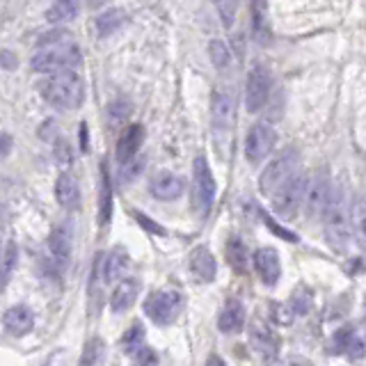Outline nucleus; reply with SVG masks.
<instances>
[{"label": "nucleus", "instance_id": "nucleus-1", "mask_svg": "<svg viewBox=\"0 0 366 366\" xmlns=\"http://www.w3.org/2000/svg\"><path fill=\"white\" fill-rule=\"evenodd\" d=\"M42 90V97L46 99V103H51L58 110H73L83 103L85 97V87L83 80L76 71H60V73H51L42 80L39 85Z\"/></svg>", "mask_w": 366, "mask_h": 366}, {"label": "nucleus", "instance_id": "nucleus-2", "mask_svg": "<svg viewBox=\"0 0 366 366\" xmlns=\"http://www.w3.org/2000/svg\"><path fill=\"white\" fill-rule=\"evenodd\" d=\"M325 239H328L330 247L334 252H343L350 243V232H352V213L345 199V193L341 188H334L330 197V204L325 208Z\"/></svg>", "mask_w": 366, "mask_h": 366}, {"label": "nucleus", "instance_id": "nucleus-3", "mask_svg": "<svg viewBox=\"0 0 366 366\" xmlns=\"http://www.w3.org/2000/svg\"><path fill=\"white\" fill-rule=\"evenodd\" d=\"M32 69L39 73H60V71H73L80 64V49L73 42L46 46V49H37L32 56Z\"/></svg>", "mask_w": 366, "mask_h": 366}, {"label": "nucleus", "instance_id": "nucleus-4", "mask_svg": "<svg viewBox=\"0 0 366 366\" xmlns=\"http://www.w3.org/2000/svg\"><path fill=\"white\" fill-rule=\"evenodd\" d=\"M309 179L307 174H293L284 186L273 195V211L277 218L291 220L295 218L297 208L304 206V195H307Z\"/></svg>", "mask_w": 366, "mask_h": 366}, {"label": "nucleus", "instance_id": "nucleus-5", "mask_svg": "<svg viewBox=\"0 0 366 366\" xmlns=\"http://www.w3.org/2000/svg\"><path fill=\"white\" fill-rule=\"evenodd\" d=\"M215 202V179L211 172V165L204 156H197L193 162V206L202 218L211 213V206Z\"/></svg>", "mask_w": 366, "mask_h": 366}, {"label": "nucleus", "instance_id": "nucleus-6", "mask_svg": "<svg viewBox=\"0 0 366 366\" xmlns=\"http://www.w3.org/2000/svg\"><path fill=\"white\" fill-rule=\"evenodd\" d=\"M297 169V151L295 149H284L275 160H270V165L263 169L259 176V188L263 195L273 197L280 188L286 183Z\"/></svg>", "mask_w": 366, "mask_h": 366}, {"label": "nucleus", "instance_id": "nucleus-7", "mask_svg": "<svg viewBox=\"0 0 366 366\" xmlns=\"http://www.w3.org/2000/svg\"><path fill=\"white\" fill-rule=\"evenodd\" d=\"M181 307H183V297L179 291H172V289L156 291V293H151L145 300V314L156 325H169L179 316Z\"/></svg>", "mask_w": 366, "mask_h": 366}, {"label": "nucleus", "instance_id": "nucleus-8", "mask_svg": "<svg viewBox=\"0 0 366 366\" xmlns=\"http://www.w3.org/2000/svg\"><path fill=\"white\" fill-rule=\"evenodd\" d=\"M270 71L263 64H256L247 73V83H245V108L247 112H259L270 99Z\"/></svg>", "mask_w": 366, "mask_h": 366}, {"label": "nucleus", "instance_id": "nucleus-9", "mask_svg": "<svg viewBox=\"0 0 366 366\" xmlns=\"http://www.w3.org/2000/svg\"><path fill=\"white\" fill-rule=\"evenodd\" d=\"M332 197V183L325 172H318L314 179H309L307 195H304V213L309 220H318L325 215V208Z\"/></svg>", "mask_w": 366, "mask_h": 366}, {"label": "nucleus", "instance_id": "nucleus-10", "mask_svg": "<svg viewBox=\"0 0 366 366\" xmlns=\"http://www.w3.org/2000/svg\"><path fill=\"white\" fill-rule=\"evenodd\" d=\"M277 133L270 124H254L247 131L245 138V156L249 162H261L263 158H268L270 151L275 149Z\"/></svg>", "mask_w": 366, "mask_h": 366}, {"label": "nucleus", "instance_id": "nucleus-11", "mask_svg": "<svg viewBox=\"0 0 366 366\" xmlns=\"http://www.w3.org/2000/svg\"><path fill=\"white\" fill-rule=\"evenodd\" d=\"M252 261H254L256 275L261 277V282L266 284V286H275V284L280 282V277H282V259H280V252H277L275 247L256 249Z\"/></svg>", "mask_w": 366, "mask_h": 366}, {"label": "nucleus", "instance_id": "nucleus-12", "mask_svg": "<svg viewBox=\"0 0 366 366\" xmlns=\"http://www.w3.org/2000/svg\"><path fill=\"white\" fill-rule=\"evenodd\" d=\"M183 179L181 176H176L172 172H160L156 174L151 183H149V191L156 199L160 202H172V199H179L183 195Z\"/></svg>", "mask_w": 366, "mask_h": 366}, {"label": "nucleus", "instance_id": "nucleus-13", "mask_svg": "<svg viewBox=\"0 0 366 366\" xmlns=\"http://www.w3.org/2000/svg\"><path fill=\"white\" fill-rule=\"evenodd\" d=\"M3 325L12 337H25L35 328V314H32V309L25 307V304H14V307H10L5 311Z\"/></svg>", "mask_w": 366, "mask_h": 366}, {"label": "nucleus", "instance_id": "nucleus-14", "mask_svg": "<svg viewBox=\"0 0 366 366\" xmlns=\"http://www.w3.org/2000/svg\"><path fill=\"white\" fill-rule=\"evenodd\" d=\"M142 142H145V128L140 124H131L124 128V133L119 135L117 142V160L121 165H128L138 156Z\"/></svg>", "mask_w": 366, "mask_h": 366}, {"label": "nucleus", "instance_id": "nucleus-15", "mask_svg": "<svg viewBox=\"0 0 366 366\" xmlns=\"http://www.w3.org/2000/svg\"><path fill=\"white\" fill-rule=\"evenodd\" d=\"M334 350L339 355H345L348 359H352V362H359V359L366 357V343L352 328H341L337 332Z\"/></svg>", "mask_w": 366, "mask_h": 366}, {"label": "nucleus", "instance_id": "nucleus-16", "mask_svg": "<svg viewBox=\"0 0 366 366\" xmlns=\"http://www.w3.org/2000/svg\"><path fill=\"white\" fill-rule=\"evenodd\" d=\"M191 270L197 282H213L215 273H218V263H215V256L208 247L199 245L191 252Z\"/></svg>", "mask_w": 366, "mask_h": 366}, {"label": "nucleus", "instance_id": "nucleus-17", "mask_svg": "<svg viewBox=\"0 0 366 366\" xmlns=\"http://www.w3.org/2000/svg\"><path fill=\"white\" fill-rule=\"evenodd\" d=\"M138 293H140V282L135 280V277H124V280L114 286L110 295V309L114 314H124V311L133 307Z\"/></svg>", "mask_w": 366, "mask_h": 366}, {"label": "nucleus", "instance_id": "nucleus-18", "mask_svg": "<svg viewBox=\"0 0 366 366\" xmlns=\"http://www.w3.org/2000/svg\"><path fill=\"white\" fill-rule=\"evenodd\" d=\"M49 249L58 266H66L71 256V229L66 225H58L49 236Z\"/></svg>", "mask_w": 366, "mask_h": 366}, {"label": "nucleus", "instance_id": "nucleus-19", "mask_svg": "<svg viewBox=\"0 0 366 366\" xmlns=\"http://www.w3.org/2000/svg\"><path fill=\"white\" fill-rule=\"evenodd\" d=\"M243 323H245V307H243L241 300L232 297L220 311L218 328L220 332H225V334H236V332L243 330Z\"/></svg>", "mask_w": 366, "mask_h": 366}, {"label": "nucleus", "instance_id": "nucleus-20", "mask_svg": "<svg viewBox=\"0 0 366 366\" xmlns=\"http://www.w3.org/2000/svg\"><path fill=\"white\" fill-rule=\"evenodd\" d=\"M211 112H213V124L218 131H227L229 124L234 119V99L232 94L225 90H215L213 92V103H211Z\"/></svg>", "mask_w": 366, "mask_h": 366}, {"label": "nucleus", "instance_id": "nucleus-21", "mask_svg": "<svg viewBox=\"0 0 366 366\" xmlns=\"http://www.w3.org/2000/svg\"><path fill=\"white\" fill-rule=\"evenodd\" d=\"M249 341H252L254 350L266 359V362H273L277 357V350H280V341L275 339V334L263 325H254L252 334H249Z\"/></svg>", "mask_w": 366, "mask_h": 366}, {"label": "nucleus", "instance_id": "nucleus-22", "mask_svg": "<svg viewBox=\"0 0 366 366\" xmlns=\"http://www.w3.org/2000/svg\"><path fill=\"white\" fill-rule=\"evenodd\" d=\"M56 199L60 202V206L64 208H78L80 206V188L78 181L71 174H60L56 181Z\"/></svg>", "mask_w": 366, "mask_h": 366}, {"label": "nucleus", "instance_id": "nucleus-23", "mask_svg": "<svg viewBox=\"0 0 366 366\" xmlns=\"http://www.w3.org/2000/svg\"><path fill=\"white\" fill-rule=\"evenodd\" d=\"M128 21L126 12L119 10V8H112V10H106L103 14L97 16V21H94V28H97V35L99 37H112L114 32H119L124 28V23Z\"/></svg>", "mask_w": 366, "mask_h": 366}, {"label": "nucleus", "instance_id": "nucleus-24", "mask_svg": "<svg viewBox=\"0 0 366 366\" xmlns=\"http://www.w3.org/2000/svg\"><path fill=\"white\" fill-rule=\"evenodd\" d=\"M126 268H128V252L124 247H114L103 261V282L112 284L117 280H124Z\"/></svg>", "mask_w": 366, "mask_h": 366}, {"label": "nucleus", "instance_id": "nucleus-25", "mask_svg": "<svg viewBox=\"0 0 366 366\" xmlns=\"http://www.w3.org/2000/svg\"><path fill=\"white\" fill-rule=\"evenodd\" d=\"M78 10H80V0H56L49 8V12H46V19H49L51 25L69 23L78 16Z\"/></svg>", "mask_w": 366, "mask_h": 366}, {"label": "nucleus", "instance_id": "nucleus-26", "mask_svg": "<svg viewBox=\"0 0 366 366\" xmlns=\"http://www.w3.org/2000/svg\"><path fill=\"white\" fill-rule=\"evenodd\" d=\"M112 218V186L106 162L101 165V197H99V225L106 227Z\"/></svg>", "mask_w": 366, "mask_h": 366}, {"label": "nucleus", "instance_id": "nucleus-27", "mask_svg": "<svg viewBox=\"0 0 366 366\" xmlns=\"http://www.w3.org/2000/svg\"><path fill=\"white\" fill-rule=\"evenodd\" d=\"M227 261L232 263L236 273H245L247 270V249L241 239H229L227 243Z\"/></svg>", "mask_w": 366, "mask_h": 366}, {"label": "nucleus", "instance_id": "nucleus-28", "mask_svg": "<svg viewBox=\"0 0 366 366\" xmlns=\"http://www.w3.org/2000/svg\"><path fill=\"white\" fill-rule=\"evenodd\" d=\"M352 234H355L357 245L366 249V199H357L352 208Z\"/></svg>", "mask_w": 366, "mask_h": 366}, {"label": "nucleus", "instance_id": "nucleus-29", "mask_svg": "<svg viewBox=\"0 0 366 366\" xmlns=\"http://www.w3.org/2000/svg\"><path fill=\"white\" fill-rule=\"evenodd\" d=\"M208 58H211L215 69L225 71L232 64V49L220 39H213V42H208Z\"/></svg>", "mask_w": 366, "mask_h": 366}, {"label": "nucleus", "instance_id": "nucleus-30", "mask_svg": "<svg viewBox=\"0 0 366 366\" xmlns=\"http://www.w3.org/2000/svg\"><path fill=\"white\" fill-rule=\"evenodd\" d=\"M16 259H19V249H16V243H8L5 245V252H3V266H0V286H3L5 282L10 280L12 270L16 266Z\"/></svg>", "mask_w": 366, "mask_h": 366}, {"label": "nucleus", "instance_id": "nucleus-31", "mask_svg": "<svg viewBox=\"0 0 366 366\" xmlns=\"http://www.w3.org/2000/svg\"><path fill=\"white\" fill-rule=\"evenodd\" d=\"M289 304L293 307L295 316H304L311 309V291L307 286H297L293 291V295H291Z\"/></svg>", "mask_w": 366, "mask_h": 366}, {"label": "nucleus", "instance_id": "nucleus-32", "mask_svg": "<svg viewBox=\"0 0 366 366\" xmlns=\"http://www.w3.org/2000/svg\"><path fill=\"white\" fill-rule=\"evenodd\" d=\"M215 8H218L222 25L232 28L236 21V12H239V0H215Z\"/></svg>", "mask_w": 366, "mask_h": 366}, {"label": "nucleus", "instance_id": "nucleus-33", "mask_svg": "<svg viewBox=\"0 0 366 366\" xmlns=\"http://www.w3.org/2000/svg\"><path fill=\"white\" fill-rule=\"evenodd\" d=\"M142 341H145V330H142L140 323H135L133 328L124 334V348H126L128 355H135L140 348H145Z\"/></svg>", "mask_w": 366, "mask_h": 366}, {"label": "nucleus", "instance_id": "nucleus-34", "mask_svg": "<svg viewBox=\"0 0 366 366\" xmlns=\"http://www.w3.org/2000/svg\"><path fill=\"white\" fill-rule=\"evenodd\" d=\"M64 42H71V32L56 28V30H49V32H44V35H39L37 49H46V46H56V44H64Z\"/></svg>", "mask_w": 366, "mask_h": 366}, {"label": "nucleus", "instance_id": "nucleus-35", "mask_svg": "<svg viewBox=\"0 0 366 366\" xmlns=\"http://www.w3.org/2000/svg\"><path fill=\"white\" fill-rule=\"evenodd\" d=\"M101 352H103V343H101V339H92V341H87L83 359H80V366H97L99 359H101Z\"/></svg>", "mask_w": 366, "mask_h": 366}, {"label": "nucleus", "instance_id": "nucleus-36", "mask_svg": "<svg viewBox=\"0 0 366 366\" xmlns=\"http://www.w3.org/2000/svg\"><path fill=\"white\" fill-rule=\"evenodd\" d=\"M261 218H263V222H266V227H268L275 236H280V239L289 241V243H297V236H295V234H291L289 229H284V227L277 225V222H275L273 218H270V215H268L266 211H261Z\"/></svg>", "mask_w": 366, "mask_h": 366}, {"label": "nucleus", "instance_id": "nucleus-37", "mask_svg": "<svg viewBox=\"0 0 366 366\" xmlns=\"http://www.w3.org/2000/svg\"><path fill=\"white\" fill-rule=\"evenodd\" d=\"M108 114H110V121L114 126L117 124H121L128 114H131V106L126 103V101H114V103L108 108Z\"/></svg>", "mask_w": 366, "mask_h": 366}, {"label": "nucleus", "instance_id": "nucleus-38", "mask_svg": "<svg viewBox=\"0 0 366 366\" xmlns=\"http://www.w3.org/2000/svg\"><path fill=\"white\" fill-rule=\"evenodd\" d=\"M133 366H158V355H156L154 348H140L133 355Z\"/></svg>", "mask_w": 366, "mask_h": 366}, {"label": "nucleus", "instance_id": "nucleus-39", "mask_svg": "<svg viewBox=\"0 0 366 366\" xmlns=\"http://www.w3.org/2000/svg\"><path fill=\"white\" fill-rule=\"evenodd\" d=\"M273 316H275V321L280 323V325H291L293 323V316H295V311L293 307L286 302V304H273Z\"/></svg>", "mask_w": 366, "mask_h": 366}, {"label": "nucleus", "instance_id": "nucleus-40", "mask_svg": "<svg viewBox=\"0 0 366 366\" xmlns=\"http://www.w3.org/2000/svg\"><path fill=\"white\" fill-rule=\"evenodd\" d=\"M133 215H135V220L140 222L142 229H147V232H151V234H156V236H165V229H162L158 222H154L151 218H147V215H142V213H138V211H135Z\"/></svg>", "mask_w": 366, "mask_h": 366}, {"label": "nucleus", "instance_id": "nucleus-41", "mask_svg": "<svg viewBox=\"0 0 366 366\" xmlns=\"http://www.w3.org/2000/svg\"><path fill=\"white\" fill-rule=\"evenodd\" d=\"M12 151V135L0 133V160H5Z\"/></svg>", "mask_w": 366, "mask_h": 366}, {"label": "nucleus", "instance_id": "nucleus-42", "mask_svg": "<svg viewBox=\"0 0 366 366\" xmlns=\"http://www.w3.org/2000/svg\"><path fill=\"white\" fill-rule=\"evenodd\" d=\"M90 3V8H101L103 3H108V0H87Z\"/></svg>", "mask_w": 366, "mask_h": 366}, {"label": "nucleus", "instance_id": "nucleus-43", "mask_svg": "<svg viewBox=\"0 0 366 366\" xmlns=\"http://www.w3.org/2000/svg\"><path fill=\"white\" fill-rule=\"evenodd\" d=\"M364 323H366V300H364Z\"/></svg>", "mask_w": 366, "mask_h": 366}, {"label": "nucleus", "instance_id": "nucleus-44", "mask_svg": "<svg viewBox=\"0 0 366 366\" xmlns=\"http://www.w3.org/2000/svg\"><path fill=\"white\" fill-rule=\"evenodd\" d=\"M0 266H3V249H0Z\"/></svg>", "mask_w": 366, "mask_h": 366}]
</instances>
